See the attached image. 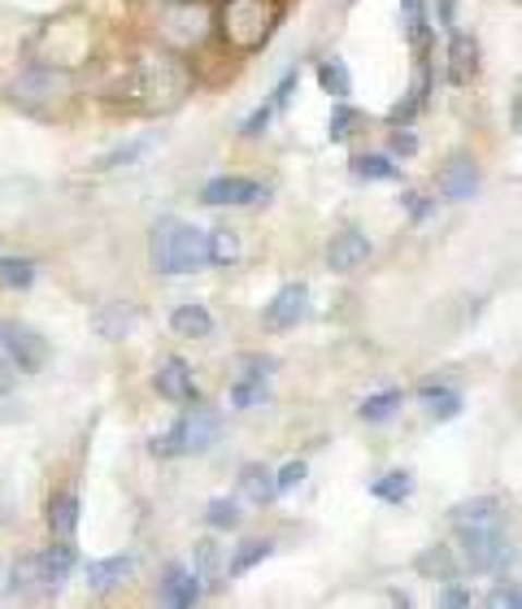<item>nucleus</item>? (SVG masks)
Listing matches in <instances>:
<instances>
[{
    "label": "nucleus",
    "mask_w": 522,
    "mask_h": 609,
    "mask_svg": "<svg viewBox=\"0 0 522 609\" xmlns=\"http://www.w3.org/2000/svg\"><path fill=\"white\" fill-rule=\"evenodd\" d=\"M187 92H192V70L179 52L166 48V52L135 57L118 74V83L105 92V100L126 114H170L187 100Z\"/></svg>",
    "instance_id": "nucleus-1"
},
{
    "label": "nucleus",
    "mask_w": 522,
    "mask_h": 609,
    "mask_svg": "<svg viewBox=\"0 0 522 609\" xmlns=\"http://www.w3.org/2000/svg\"><path fill=\"white\" fill-rule=\"evenodd\" d=\"M74 96H78L74 74H70L65 65H52V61L31 65V70H22V74L9 83V100H13L22 114L44 118V122L65 118L70 105H74Z\"/></svg>",
    "instance_id": "nucleus-2"
},
{
    "label": "nucleus",
    "mask_w": 522,
    "mask_h": 609,
    "mask_svg": "<svg viewBox=\"0 0 522 609\" xmlns=\"http://www.w3.org/2000/svg\"><path fill=\"white\" fill-rule=\"evenodd\" d=\"M148 258L157 275H192L209 266V231L179 223V218H161L148 236Z\"/></svg>",
    "instance_id": "nucleus-3"
},
{
    "label": "nucleus",
    "mask_w": 522,
    "mask_h": 609,
    "mask_svg": "<svg viewBox=\"0 0 522 609\" xmlns=\"http://www.w3.org/2000/svg\"><path fill=\"white\" fill-rule=\"evenodd\" d=\"M279 17H283L279 0H222L218 4V31L240 57L266 48L275 26H279Z\"/></svg>",
    "instance_id": "nucleus-4"
},
{
    "label": "nucleus",
    "mask_w": 522,
    "mask_h": 609,
    "mask_svg": "<svg viewBox=\"0 0 522 609\" xmlns=\"http://www.w3.org/2000/svg\"><path fill=\"white\" fill-rule=\"evenodd\" d=\"M218 431H222V418H218V409H209V405H196V401H187V409L174 418V427L166 431V435H157L148 449L157 453V457H183V453H209L214 444H218Z\"/></svg>",
    "instance_id": "nucleus-5"
},
{
    "label": "nucleus",
    "mask_w": 522,
    "mask_h": 609,
    "mask_svg": "<svg viewBox=\"0 0 522 609\" xmlns=\"http://www.w3.org/2000/svg\"><path fill=\"white\" fill-rule=\"evenodd\" d=\"M458 532V549H462V562L471 571H506L514 549L506 540V527L501 523H479V527H453Z\"/></svg>",
    "instance_id": "nucleus-6"
},
{
    "label": "nucleus",
    "mask_w": 522,
    "mask_h": 609,
    "mask_svg": "<svg viewBox=\"0 0 522 609\" xmlns=\"http://www.w3.org/2000/svg\"><path fill=\"white\" fill-rule=\"evenodd\" d=\"M0 344H4L9 361H13L17 370H26V374H35V370L48 366V339H44L35 326H26V322L0 326Z\"/></svg>",
    "instance_id": "nucleus-7"
},
{
    "label": "nucleus",
    "mask_w": 522,
    "mask_h": 609,
    "mask_svg": "<svg viewBox=\"0 0 522 609\" xmlns=\"http://www.w3.org/2000/svg\"><path fill=\"white\" fill-rule=\"evenodd\" d=\"M201 201L209 210H240V205H262L266 201V183L257 179H244V175H222V179H209L201 188Z\"/></svg>",
    "instance_id": "nucleus-8"
},
{
    "label": "nucleus",
    "mask_w": 522,
    "mask_h": 609,
    "mask_svg": "<svg viewBox=\"0 0 522 609\" xmlns=\"http://www.w3.org/2000/svg\"><path fill=\"white\" fill-rule=\"evenodd\" d=\"M440 192L445 201H471L479 192V162L471 153H453L440 170Z\"/></svg>",
    "instance_id": "nucleus-9"
},
{
    "label": "nucleus",
    "mask_w": 522,
    "mask_h": 609,
    "mask_svg": "<svg viewBox=\"0 0 522 609\" xmlns=\"http://www.w3.org/2000/svg\"><path fill=\"white\" fill-rule=\"evenodd\" d=\"M371 253H375V249H371V240H366L362 231H353V227H349V231H340V236L327 244V266H331L336 275H353L357 266H366V262H371Z\"/></svg>",
    "instance_id": "nucleus-10"
},
{
    "label": "nucleus",
    "mask_w": 522,
    "mask_h": 609,
    "mask_svg": "<svg viewBox=\"0 0 522 609\" xmlns=\"http://www.w3.org/2000/svg\"><path fill=\"white\" fill-rule=\"evenodd\" d=\"M305 313H309V288H305V284H283V288L275 292V301L266 304V326L288 331V326H296Z\"/></svg>",
    "instance_id": "nucleus-11"
},
{
    "label": "nucleus",
    "mask_w": 522,
    "mask_h": 609,
    "mask_svg": "<svg viewBox=\"0 0 522 609\" xmlns=\"http://www.w3.org/2000/svg\"><path fill=\"white\" fill-rule=\"evenodd\" d=\"M157 396H166V401H174V405H187V401H196V383H192V366L183 361V357H166L161 366H157Z\"/></svg>",
    "instance_id": "nucleus-12"
},
{
    "label": "nucleus",
    "mask_w": 522,
    "mask_h": 609,
    "mask_svg": "<svg viewBox=\"0 0 522 609\" xmlns=\"http://www.w3.org/2000/svg\"><path fill=\"white\" fill-rule=\"evenodd\" d=\"M205 597V588H201V580L192 575V566H166V575H161V601L174 609H192L196 601Z\"/></svg>",
    "instance_id": "nucleus-13"
},
{
    "label": "nucleus",
    "mask_w": 522,
    "mask_h": 609,
    "mask_svg": "<svg viewBox=\"0 0 522 609\" xmlns=\"http://www.w3.org/2000/svg\"><path fill=\"white\" fill-rule=\"evenodd\" d=\"M92 322H96V331H100L105 339H126V335L139 326V304L135 301H105L96 313H92Z\"/></svg>",
    "instance_id": "nucleus-14"
},
{
    "label": "nucleus",
    "mask_w": 522,
    "mask_h": 609,
    "mask_svg": "<svg viewBox=\"0 0 522 609\" xmlns=\"http://www.w3.org/2000/svg\"><path fill=\"white\" fill-rule=\"evenodd\" d=\"M475 74H479V44H475V35L453 31V39H449V83L466 87Z\"/></svg>",
    "instance_id": "nucleus-15"
},
{
    "label": "nucleus",
    "mask_w": 522,
    "mask_h": 609,
    "mask_svg": "<svg viewBox=\"0 0 522 609\" xmlns=\"http://www.w3.org/2000/svg\"><path fill=\"white\" fill-rule=\"evenodd\" d=\"M135 575V553H122V558H105V562H87V588L92 593H113L122 588L126 580Z\"/></svg>",
    "instance_id": "nucleus-16"
},
{
    "label": "nucleus",
    "mask_w": 522,
    "mask_h": 609,
    "mask_svg": "<svg viewBox=\"0 0 522 609\" xmlns=\"http://www.w3.org/2000/svg\"><path fill=\"white\" fill-rule=\"evenodd\" d=\"M44 518H48V532L57 540H74V532H78V492H52Z\"/></svg>",
    "instance_id": "nucleus-17"
},
{
    "label": "nucleus",
    "mask_w": 522,
    "mask_h": 609,
    "mask_svg": "<svg viewBox=\"0 0 522 609\" xmlns=\"http://www.w3.org/2000/svg\"><path fill=\"white\" fill-rule=\"evenodd\" d=\"M44 593H48V580H44L39 553L17 558L13 571H9V597H44Z\"/></svg>",
    "instance_id": "nucleus-18"
},
{
    "label": "nucleus",
    "mask_w": 522,
    "mask_h": 609,
    "mask_svg": "<svg viewBox=\"0 0 522 609\" xmlns=\"http://www.w3.org/2000/svg\"><path fill=\"white\" fill-rule=\"evenodd\" d=\"M74 562H78V553H74V545H70V540H57V545H48V549L39 553V566H44L48 593H57V588H61V584L70 580Z\"/></svg>",
    "instance_id": "nucleus-19"
},
{
    "label": "nucleus",
    "mask_w": 522,
    "mask_h": 609,
    "mask_svg": "<svg viewBox=\"0 0 522 609\" xmlns=\"http://www.w3.org/2000/svg\"><path fill=\"white\" fill-rule=\"evenodd\" d=\"M414 571H418L423 580L453 584V580H458V553H453L449 545H432V549H423V553L414 558Z\"/></svg>",
    "instance_id": "nucleus-20"
},
{
    "label": "nucleus",
    "mask_w": 522,
    "mask_h": 609,
    "mask_svg": "<svg viewBox=\"0 0 522 609\" xmlns=\"http://www.w3.org/2000/svg\"><path fill=\"white\" fill-rule=\"evenodd\" d=\"M418 396H423V405H427V414H432L436 422H449V418L462 414V392L449 387V383H423Z\"/></svg>",
    "instance_id": "nucleus-21"
},
{
    "label": "nucleus",
    "mask_w": 522,
    "mask_h": 609,
    "mask_svg": "<svg viewBox=\"0 0 522 609\" xmlns=\"http://www.w3.org/2000/svg\"><path fill=\"white\" fill-rule=\"evenodd\" d=\"M240 492H244V501H253V505H270V501L279 497V488H275V470L262 466V462L244 466V470H240Z\"/></svg>",
    "instance_id": "nucleus-22"
},
{
    "label": "nucleus",
    "mask_w": 522,
    "mask_h": 609,
    "mask_svg": "<svg viewBox=\"0 0 522 609\" xmlns=\"http://www.w3.org/2000/svg\"><path fill=\"white\" fill-rule=\"evenodd\" d=\"M170 326H174V335H187V339L214 335V318H209L205 304H179V309L170 313Z\"/></svg>",
    "instance_id": "nucleus-23"
},
{
    "label": "nucleus",
    "mask_w": 522,
    "mask_h": 609,
    "mask_svg": "<svg viewBox=\"0 0 522 609\" xmlns=\"http://www.w3.org/2000/svg\"><path fill=\"white\" fill-rule=\"evenodd\" d=\"M449 523H453V527H479V523H501V501H493V497H475V501H462V505H453Z\"/></svg>",
    "instance_id": "nucleus-24"
},
{
    "label": "nucleus",
    "mask_w": 522,
    "mask_h": 609,
    "mask_svg": "<svg viewBox=\"0 0 522 609\" xmlns=\"http://www.w3.org/2000/svg\"><path fill=\"white\" fill-rule=\"evenodd\" d=\"M192 575L201 580V588H218V584L227 580V566H222V558H218V545H214V540H201V545H196Z\"/></svg>",
    "instance_id": "nucleus-25"
},
{
    "label": "nucleus",
    "mask_w": 522,
    "mask_h": 609,
    "mask_svg": "<svg viewBox=\"0 0 522 609\" xmlns=\"http://www.w3.org/2000/svg\"><path fill=\"white\" fill-rule=\"evenodd\" d=\"M318 87H323L327 96H336V100H349V92H353L349 65H344L340 57H323V61H318Z\"/></svg>",
    "instance_id": "nucleus-26"
},
{
    "label": "nucleus",
    "mask_w": 522,
    "mask_h": 609,
    "mask_svg": "<svg viewBox=\"0 0 522 609\" xmlns=\"http://www.w3.org/2000/svg\"><path fill=\"white\" fill-rule=\"evenodd\" d=\"M153 144H157V135H135V140L118 144L113 153H105V157L96 162V170H118V166H135L139 157H148V153H153Z\"/></svg>",
    "instance_id": "nucleus-27"
},
{
    "label": "nucleus",
    "mask_w": 522,
    "mask_h": 609,
    "mask_svg": "<svg viewBox=\"0 0 522 609\" xmlns=\"http://www.w3.org/2000/svg\"><path fill=\"white\" fill-rule=\"evenodd\" d=\"M371 497H379V501H388V505H401V501L414 497V475H410V470H388L384 479L371 483Z\"/></svg>",
    "instance_id": "nucleus-28"
},
{
    "label": "nucleus",
    "mask_w": 522,
    "mask_h": 609,
    "mask_svg": "<svg viewBox=\"0 0 522 609\" xmlns=\"http://www.w3.org/2000/svg\"><path fill=\"white\" fill-rule=\"evenodd\" d=\"M401 387H388V392H375V396H366L362 405H357V418L362 422H388L397 409H401Z\"/></svg>",
    "instance_id": "nucleus-29"
},
{
    "label": "nucleus",
    "mask_w": 522,
    "mask_h": 609,
    "mask_svg": "<svg viewBox=\"0 0 522 609\" xmlns=\"http://www.w3.org/2000/svg\"><path fill=\"white\" fill-rule=\"evenodd\" d=\"M270 553H275V540H244V545L235 549V558H231L227 575H231V580H240V575H248L253 566H262Z\"/></svg>",
    "instance_id": "nucleus-30"
},
{
    "label": "nucleus",
    "mask_w": 522,
    "mask_h": 609,
    "mask_svg": "<svg viewBox=\"0 0 522 609\" xmlns=\"http://www.w3.org/2000/svg\"><path fill=\"white\" fill-rule=\"evenodd\" d=\"M353 175L366 183H384V179H397V162L388 153H362L353 157Z\"/></svg>",
    "instance_id": "nucleus-31"
},
{
    "label": "nucleus",
    "mask_w": 522,
    "mask_h": 609,
    "mask_svg": "<svg viewBox=\"0 0 522 609\" xmlns=\"http://www.w3.org/2000/svg\"><path fill=\"white\" fill-rule=\"evenodd\" d=\"M270 379H257V374H240L235 383H231V405L235 409H257L266 396H270V387H266Z\"/></svg>",
    "instance_id": "nucleus-32"
},
{
    "label": "nucleus",
    "mask_w": 522,
    "mask_h": 609,
    "mask_svg": "<svg viewBox=\"0 0 522 609\" xmlns=\"http://www.w3.org/2000/svg\"><path fill=\"white\" fill-rule=\"evenodd\" d=\"M401 22H405V35L414 48H427V35H432V22H427V4L423 0H401Z\"/></svg>",
    "instance_id": "nucleus-33"
},
{
    "label": "nucleus",
    "mask_w": 522,
    "mask_h": 609,
    "mask_svg": "<svg viewBox=\"0 0 522 609\" xmlns=\"http://www.w3.org/2000/svg\"><path fill=\"white\" fill-rule=\"evenodd\" d=\"M240 236L235 231H209V266H235Z\"/></svg>",
    "instance_id": "nucleus-34"
},
{
    "label": "nucleus",
    "mask_w": 522,
    "mask_h": 609,
    "mask_svg": "<svg viewBox=\"0 0 522 609\" xmlns=\"http://www.w3.org/2000/svg\"><path fill=\"white\" fill-rule=\"evenodd\" d=\"M0 284L4 288H31L35 284V262L31 258H0Z\"/></svg>",
    "instance_id": "nucleus-35"
},
{
    "label": "nucleus",
    "mask_w": 522,
    "mask_h": 609,
    "mask_svg": "<svg viewBox=\"0 0 522 609\" xmlns=\"http://www.w3.org/2000/svg\"><path fill=\"white\" fill-rule=\"evenodd\" d=\"M205 523H209L214 532H235V527H240V510H235V501H231V497H214L209 510H205Z\"/></svg>",
    "instance_id": "nucleus-36"
},
{
    "label": "nucleus",
    "mask_w": 522,
    "mask_h": 609,
    "mask_svg": "<svg viewBox=\"0 0 522 609\" xmlns=\"http://www.w3.org/2000/svg\"><path fill=\"white\" fill-rule=\"evenodd\" d=\"M357 122H362V114L357 109H336V118H331V127H327V135H331V144H344L353 131H357Z\"/></svg>",
    "instance_id": "nucleus-37"
},
{
    "label": "nucleus",
    "mask_w": 522,
    "mask_h": 609,
    "mask_svg": "<svg viewBox=\"0 0 522 609\" xmlns=\"http://www.w3.org/2000/svg\"><path fill=\"white\" fill-rule=\"evenodd\" d=\"M270 118H275V105H270V100H266V105H262V109H253V114H248V118H244V127H240V135H248V140H253V135H262V131H266V122H270Z\"/></svg>",
    "instance_id": "nucleus-38"
},
{
    "label": "nucleus",
    "mask_w": 522,
    "mask_h": 609,
    "mask_svg": "<svg viewBox=\"0 0 522 609\" xmlns=\"http://www.w3.org/2000/svg\"><path fill=\"white\" fill-rule=\"evenodd\" d=\"M305 483V462H288L279 475H275V488L279 492H292V488H301Z\"/></svg>",
    "instance_id": "nucleus-39"
},
{
    "label": "nucleus",
    "mask_w": 522,
    "mask_h": 609,
    "mask_svg": "<svg viewBox=\"0 0 522 609\" xmlns=\"http://www.w3.org/2000/svg\"><path fill=\"white\" fill-rule=\"evenodd\" d=\"M488 609H522V593L514 588V584H501V588H493Z\"/></svg>",
    "instance_id": "nucleus-40"
},
{
    "label": "nucleus",
    "mask_w": 522,
    "mask_h": 609,
    "mask_svg": "<svg viewBox=\"0 0 522 609\" xmlns=\"http://www.w3.org/2000/svg\"><path fill=\"white\" fill-rule=\"evenodd\" d=\"M296 83H301V74H296V70H288V74L279 79V87H275V96H270V105H275V114H279V109H288V100H292V92H296Z\"/></svg>",
    "instance_id": "nucleus-41"
},
{
    "label": "nucleus",
    "mask_w": 522,
    "mask_h": 609,
    "mask_svg": "<svg viewBox=\"0 0 522 609\" xmlns=\"http://www.w3.org/2000/svg\"><path fill=\"white\" fill-rule=\"evenodd\" d=\"M392 153H397V157H414V153H418V135H414L410 127H397V131H392Z\"/></svg>",
    "instance_id": "nucleus-42"
},
{
    "label": "nucleus",
    "mask_w": 522,
    "mask_h": 609,
    "mask_svg": "<svg viewBox=\"0 0 522 609\" xmlns=\"http://www.w3.org/2000/svg\"><path fill=\"white\" fill-rule=\"evenodd\" d=\"M279 370V361L275 357H244V370L240 374H257V379H270Z\"/></svg>",
    "instance_id": "nucleus-43"
},
{
    "label": "nucleus",
    "mask_w": 522,
    "mask_h": 609,
    "mask_svg": "<svg viewBox=\"0 0 522 609\" xmlns=\"http://www.w3.org/2000/svg\"><path fill=\"white\" fill-rule=\"evenodd\" d=\"M440 606H449V609H471V593L466 588H458V580L440 593Z\"/></svg>",
    "instance_id": "nucleus-44"
},
{
    "label": "nucleus",
    "mask_w": 522,
    "mask_h": 609,
    "mask_svg": "<svg viewBox=\"0 0 522 609\" xmlns=\"http://www.w3.org/2000/svg\"><path fill=\"white\" fill-rule=\"evenodd\" d=\"M401 201H405V210H410V218H427V214L436 210V201H418V192H405Z\"/></svg>",
    "instance_id": "nucleus-45"
},
{
    "label": "nucleus",
    "mask_w": 522,
    "mask_h": 609,
    "mask_svg": "<svg viewBox=\"0 0 522 609\" xmlns=\"http://www.w3.org/2000/svg\"><path fill=\"white\" fill-rule=\"evenodd\" d=\"M440 26L453 31V0H440Z\"/></svg>",
    "instance_id": "nucleus-46"
},
{
    "label": "nucleus",
    "mask_w": 522,
    "mask_h": 609,
    "mask_svg": "<svg viewBox=\"0 0 522 609\" xmlns=\"http://www.w3.org/2000/svg\"><path fill=\"white\" fill-rule=\"evenodd\" d=\"M157 4H179V0H157Z\"/></svg>",
    "instance_id": "nucleus-47"
}]
</instances>
